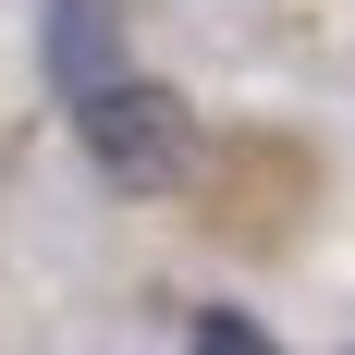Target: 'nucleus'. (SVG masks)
Returning <instances> with one entry per match:
<instances>
[{"label": "nucleus", "mask_w": 355, "mask_h": 355, "mask_svg": "<svg viewBox=\"0 0 355 355\" xmlns=\"http://www.w3.org/2000/svg\"><path fill=\"white\" fill-rule=\"evenodd\" d=\"M73 135H86L98 184H123V196H172L196 172V110L159 73H110L98 98H73Z\"/></svg>", "instance_id": "obj_1"}, {"label": "nucleus", "mask_w": 355, "mask_h": 355, "mask_svg": "<svg viewBox=\"0 0 355 355\" xmlns=\"http://www.w3.org/2000/svg\"><path fill=\"white\" fill-rule=\"evenodd\" d=\"M37 73H49V98H98L110 73H135L123 62V0H49L37 12Z\"/></svg>", "instance_id": "obj_2"}, {"label": "nucleus", "mask_w": 355, "mask_h": 355, "mask_svg": "<svg viewBox=\"0 0 355 355\" xmlns=\"http://www.w3.org/2000/svg\"><path fill=\"white\" fill-rule=\"evenodd\" d=\"M184 343H196V355H282L245 306H196V331H184Z\"/></svg>", "instance_id": "obj_3"}]
</instances>
